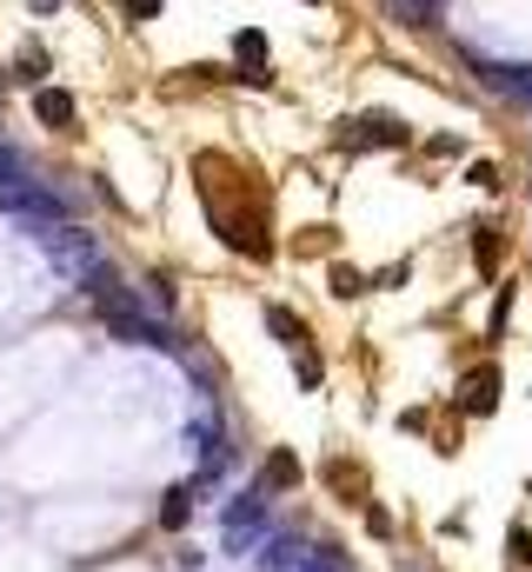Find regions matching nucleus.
Returning a JSON list of instances; mask_svg holds the SVG:
<instances>
[{
    "mask_svg": "<svg viewBox=\"0 0 532 572\" xmlns=\"http://www.w3.org/2000/svg\"><path fill=\"white\" fill-rule=\"evenodd\" d=\"M80 287H87V300L100 307V320H107L120 340H133V347H153V353H180V333H173L167 320H153V313L133 300V287H127V280H120L107 260H100V267H93Z\"/></svg>",
    "mask_w": 532,
    "mask_h": 572,
    "instance_id": "obj_1",
    "label": "nucleus"
},
{
    "mask_svg": "<svg viewBox=\"0 0 532 572\" xmlns=\"http://www.w3.org/2000/svg\"><path fill=\"white\" fill-rule=\"evenodd\" d=\"M267 533H273V520H267V486L227 500V526H220L227 553H253V546H267Z\"/></svg>",
    "mask_w": 532,
    "mask_h": 572,
    "instance_id": "obj_2",
    "label": "nucleus"
},
{
    "mask_svg": "<svg viewBox=\"0 0 532 572\" xmlns=\"http://www.w3.org/2000/svg\"><path fill=\"white\" fill-rule=\"evenodd\" d=\"M0 213H13V220H20V227H33V233L67 227V207H60L53 193H40L33 180H0Z\"/></svg>",
    "mask_w": 532,
    "mask_h": 572,
    "instance_id": "obj_3",
    "label": "nucleus"
},
{
    "mask_svg": "<svg viewBox=\"0 0 532 572\" xmlns=\"http://www.w3.org/2000/svg\"><path fill=\"white\" fill-rule=\"evenodd\" d=\"M40 247H47V260H53V273H60L67 287H80V280L100 267L93 233H80V227H53V233H40Z\"/></svg>",
    "mask_w": 532,
    "mask_h": 572,
    "instance_id": "obj_4",
    "label": "nucleus"
},
{
    "mask_svg": "<svg viewBox=\"0 0 532 572\" xmlns=\"http://www.w3.org/2000/svg\"><path fill=\"white\" fill-rule=\"evenodd\" d=\"M473 60V73L493 87V93H520V100H532V67H506V60H486V53H466Z\"/></svg>",
    "mask_w": 532,
    "mask_h": 572,
    "instance_id": "obj_5",
    "label": "nucleus"
},
{
    "mask_svg": "<svg viewBox=\"0 0 532 572\" xmlns=\"http://www.w3.org/2000/svg\"><path fill=\"white\" fill-rule=\"evenodd\" d=\"M33 120H40L47 133H73L80 107H73V93H60V87H33Z\"/></svg>",
    "mask_w": 532,
    "mask_h": 572,
    "instance_id": "obj_6",
    "label": "nucleus"
},
{
    "mask_svg": "<svg viewBox=\"0 0 532 572\" xmlns=\"http://www.w3.org/2000/svg\"><path fill=\"white\" fill-rule=\"evenodd\" d=\"M406 140L413 133L400 113H360V127H353V147H406Z\"/></svg>",
    "mask_w": 532,
    "mask_h": 572,
    "instance_id": "obj_7",
    "label": "nucleus"
},
{
    "mask_svg": "<svg viewBox=\"0 0 532 572\" xmlns=\"http://www.w3.org/2000/svg\"><path fill=\"white\" fill-rule=\"evenodd\" d=\"M260 572H313V546L267 533V546H260Z\"/></svg>",
    "mask_w": 532,
    "mask_h": 572,
    "instance_id": "obj_8",
    "label": "nucleus"
},
{
    "mask_svg": "<svg viewBox=\"0 0 532 572\" xmlns=\"http://www.w3.org/2000/svg\"><path fill=\"white\" fill-rule=\"evenodd\" d=\"M460 393H466V413H493V407H500V373H493V367H480V373H466V387H460Z\"/></svg>",
    "mask_w": 532,
    "mask_h": 572,
    "instance_id": "obj_9",
    "label": "nucleus"
},
{
    "mask_svg": "<svg viewBox=\"0 0 532 572\" xmlns=\"http://www.w3.org/2000/svg\"><path fill=\"white\" fill-rule=\"evenodd\" d=\"M267 327L280 333V347H293V353H307V327H300V313H287V307H273V313H267Z\"/></svg>",
    "mask_w": 532,
    "mask_h": 572,
    "instance_id": "obj_10",
    "label": "nucleus"
},
{
    "mask_svg": "<svg viewBox=\"0 0 532 572\" xmlns=\"http://www.w3.org/2000/svg\"><path fill=\"white\" fill-rule=\"evenodd\" d=\"M233 60H240L247 73H260V67H267V40H260L253 27H247V33H233Z\"/></svg>",
    "mask_w": 532,
    "mask_h": 572,
    "instance_id": "obj_11",
    "label": "nucleus"
},
{
    "mask_svg": "<svg viewBox=\"0 0 532 572\" xmlns=\"http://www.w3.org/2000/svg\"><path fill=\"white\" fill-rule=\"evenodd\" d=\"M187 520H193V500H187V493H180V486H173V493H167V500H160V526H167V533H180V526H187Z\"/></svg>",
    "mask_w": 532,
    "mask_h": 572,
    "instance_id": "obj_12",
    "label": "nucleus"
},
{
    "mask_svg": "<svg viewBox=\"0 0 532 572\" xmlns=\"http://www.w3.org/2000/svg\"><path fill=\"white\" fill-rule=\"evenodd\" d=\"M393 13H400L406 27H433V20H440V0H393Z\"/></svg>",
    "mask_w": 532,
    "mask_h": 572,
    "instance_id": "obj_13",
    "label": "nucleus"
},
{
    "mask_svg": "<svg viewBox=\"0 0 532 572\" xmlns=\"http://www.w3.org/2000/svg\"><path fill=\"white\" fill-rule=\"evenodd\" d=\"M293 480H300V460L293 453H273L267 460V486H293Z\"/></svg>",
    "mask_w": 532,
    "mask_h": 572,
    "instance_id": "obj_14",
    "label": "nucleus"
},
{
    "mask_svg": "<svg viewBox=\"0 0 532 572\" xmlns=\"http://www.w3.org/2000/svg\"><path fill=\"white\" fill-rule=\"evenodd\" d=\"M333 293H347V300H353V293H367V280H360L353 267H333Z\"/></svg>",
    "mask_w": 532,
    "mask_h": 572,
    "instance_id": "obj_15",
    "label": "nucleus"
},
{
    "mask_svg": "<svg viewBox=\"0 0 532 572\" xmlns=\"http://www.w3.org/2000/svg\"><path fill=\"white\" fill-rule=\"evenodd\" d=\"M293 360H300V387H320V353L307 347V353H293Z\"/></svg>",
    "mask_w": 532,
    "mask_h": 572,
    "instance_id": "obj_16",
    "label": "nucleus"
},
{
    "mask_svg": "<svg viewBox=\"0 0 532 572\" xmlns=\"http://www.w3.org/2000/svg\"><path fill=\"white\" fill-rule=\"evenodd\" d=\"M120 7H127L133 20H160V0H120Z\"/></svg>",
    "mask_w": 532,
    "mask_h": 572,
    "instance_id": "obj_17",
    "label": "nucleus"
},
{
    "mask_svg": "<svg viewBox=\"0 0 532 572\" xmlns=\"http://www.w3.org/2000/svg\"><path fill=\"white\" fill-rule=\"evenodd\" d=\"M513 553H520V566H532V533L526 526H513Z\"/></svg>",
    "mask_w": 532,
    "mask_h": 572,
    "instance_id": "obj_18",
    "label": "nucleus"
},
{
    "mask_svg": "<svg viewBox=\"0 0 532 572\" xmlns=\"http://www.w3.org/2000/svg\"><path fill=\"white\" fill-rule=\"evenodd\" d=\"M0 180H20V160H13V147H0Z\"/></svg>",
    "mask_w": 532,
    "mask_h": 572,
    "instance_id": "obj_19",
    "label": "nucleus"
}]
</instances>
